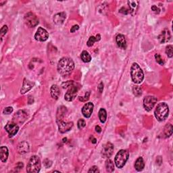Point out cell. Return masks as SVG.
<instances>
[{"instance_id":"18","label":"cell","mask_w":173,"mask_h":173,"mask_svg":"<svg viewBox=\"0 0 173 173\" xmlns=\"http://www.w3.org/2000/svg\"><path fill=\"white\" fill-rule=\"evenodd\" d=\"M66 18H67V15L65 12H60L53 16V22L55 24L61 25L64 23Z\"/></svg>"},{"instance_id":"10","label":"cell","mask_w":173,"mask_h":173,"mask_svg":"<svg viewBox=\"0 0 173 173\" xmlns=\"http://www.w3.org/2000/svg\"><path fill=\"white\" fill-rule=\"evenodd\" d=\"M57 124L58 126V129L61 133H65L72 129L73 126L72 122L69 123H65L63 120H57Z\"/></svg>"},{"instance_id":"42","label":"cell","mask_w":173,"mask_h":173,"mask_svg":"<svg viewBox=\"0 0 173 173\" xmlns=\"http://www.w3.org/2000/svg\"><path fill=\"white\" fill-rule=\"evenodd\" d=\"M98 89L99 91V92H100V93H102L103 89H104V84H103L102 82H101L100 84H99L98 87Z\"/></svg>"},{"instance_id":"35","label":"cell","mask_w":173,"mask_h":173,"mask_svg":"<svg viewBox=\"0 0 173 173\" xmlns=\"http://www.w3.org/2000/svg\"><path fill=\"white\" fill-rule=\"evenodd\" d=\"M77 124H78V129H82L86 126V123L85 120H83V119H80V120H78Z\"/></svg>"},{"instance_id":"32","label":"cell","mask_w":173,"mask_h":173,"mask_svg":"<svg viewBox=\"0 0 173 173\" xmlns=\"http://www.w3.org/2000/svg\"><path fill=\"white\" fill-rule=\"evenodd\" d=\"M155 58H156V60L157 63H158L160 65L163 66L164 64V62L163 59H162V58L161 57V55H160V54H158V53H156V54L155 55Z\"/></svg>"},{"instance_id":"44","label":"cell","mask_w":173,"mask_h":173,"mask_svg":"<svg viewBox=\"0 0 173 173\" xmlns=\"http://www.w3.org/2000/svg\"><path fill=\"white\" fill-rule=\"evenodd\" d=\"M95 131L97 133H100L101 132V128L100 126H95Z\"/></svg>"},{"instance_id":"26","label":"cell","mask_w":173,"mask_h":173,"mask_svg":"<svg viewBox=\"0 0 173 173\" xmlns=\"http://www.w3.org/2000/svg\"><path fill=\"white\" fill-rule=\"evenodd\" d=\"M99 118L101 121V123H104L107 119V112L104 108H101L98 113Z\"/></svg>"},{"instance_id":"20","label":"cell","mask_w":173,"mask_h":173,"mask_svg":"<svg viewBox=\"0 0 173 173\" xmlns=\"http://www.w3.org/2000/svg\"><path fill=\"white\" fill-rule=\"evenodd\" d=\"M33 85H34V83H33L32 82H30V81L27 80L26 78H24L23 85H22L21 90H20V93H21L22 94L26 93L27 91H29V90L31 89Z\"/></svg>"},{"instance_id":"34","label":"cell","mask_w":173,"mask_h":173,"mask_svg":"<svg viewBox=\"0 0 173 173\" xmlns=\"http://www.w3.org/2000/svg\"><path fill=\"white\" fill-rule=\"evenodd\" d=\"M7 30H8V28H7L6 25H4V26L1 28V30H0V35H1V39H2V37H3L4 35L7 33Z\"/></svg>"},{"instance_id":"25","label":"cell","mask_w":173,"mask_h":173,"mask_svg":"<svg viewBox=\"0 0 173 173\" xmlns=\"http://www.w3.org/2000/svg\"><path fill=\"white\" fill-rule=\"evenodd\" d=\"M101 39V36L100 34L97 35L96 37H94V36H91L89 37V39L87 43H86V44L89 47H91L93 46L94 43L96 41H99Z\"/></svg>"},{"instance_id":"16","label":"cell","mask_w":173,"mask_h":173,"mask_svg":"<svg viewBox=\"0 0 173 173\" xmlns=\"http://www.w3.org/2000/svg\"><path fill=\"white\" fill-rule=\"evenodd\" d=\"M139 3L138 1H128L127 4L129 7V13L131 14L132 16H135L136 14L137 10H138L139 7Z\"/></svg>"},{"instance_id":"19","label":"cell","mask_w":173,"mask_h":173,"mask_svg":"<svg viewBox=\"0 0 173 173\" xmlns=\"http://www.w3.org/2000/svg\"><path fill=\"white\" fill-rule=\"evenodd\" d=\"M29 145L26 141H22L18 144L17 147L18 152L20 154H24L29 152Z\"/></svg>"},{"instance_id":"9","label":"cell","mask_w":173,"mask_h":173,"mask_svg":"<svg viewBox=\"0 0 173 173\" xmlns=\"http://www.w3.org/2000/svg\"><path fill=\"white\" fill-rule=\"evenodd\" d=\"M5 129L8 133L9 137H12L18 133L19 130V126L14 121H10L8 122L6 124V125L5 126Z\"/></svg>"},{"instance_id":"13","label":"cell","mask_w":173,"mask_h":173,"mask_svg":"<svg viewBox=\"0 0 173 173\" xmlns=\"http://www.w3.org/2000/svg\"><path fill=\"white\" fill-rule=\"evenodd\" d=\"M27 118V114L24 110H20L14 114L13 121L17 123H23Z\"/></svg>"},{"instance_id":"2","label":"cell","mask_w":173,"mask_h":173,"mask_svg":"<svg viewBox=\"0 0 173 173\" xmlns=\"http://www.w3.org/2000/svg\"><path fill=\"white\" fill-rule=\"evenodd\" d=\"M169 113V106L166 103L161 102L157 104L154 112L155 117L157 121L162 122L166 120Z\"/></svg>"},{"instance_id":"5","label":"cell","mask_w":173,"mask_h":173,"mask_svg":"<svg viewBox=\"0 0 173 173\" xmlns=\"http://www.w3.org/2000/svg\"><path fill=\"white\" fill-rule=\"evenodd\" d=\"M129 153L126 149H121L116 154L114 159L116 166L118 169H122L129 159Z\"/></svg>"},{"instance_id":"41","label":"cell","mask_w":173,"mask_h":173,"mask_svg":"<svg viewBox=\"0 0 173 173\" xmlns=\"http://www.w3.org/2000/svg\"><path fill=\"white\" fill-rule=\"evenodd\" d=\"M78 29H79V26H78V25H77V24L74 25V26L72 28H71L70 33H75L76 30H78Z\"/></svg>"},{"instance_id":"46","label":"cell","mask_w":173,"mask_h":173,"mask_svg":"<svg viewBox=\"0 0 173 173\" xmlns=\"http://www.w3.org/2000/svg\"><path fill=\"white\" fill-rule=\"evenodd\" d=\"M63 140H64V142H67V138H65V139H63Z\"/></svg>"},{"instance_id":"27","label":"cell","mask_w":173,"mask_h":173,"mask_svg":"<svg viewBox=\"0 0 173 173\" xmlns=\"http://www.w3.org/2000/svg\"><path fill=\"white\" fill-rule=\"evenodd\" d=\"M81 60H83V62L85 63L89 62L91 60V55L88 52H86V51H83V52L81 53Z\"/></svg>"},{"instance_id":"17","label":"cell","mask_w":173,"mask_h":173,"mask_svg":"<svg viewBox=\"0 0 173 173\" xmlns=\"http://www.w3.org/2000/svg\"><path fill=\"white\" fill-rule=\"evenodd\" d=\"M116 41L117 45L121 48V49L125 50L126 48V41L125 37L123 35L119 34L116 37Z\"/></svg>"},{"instance_id":"1","label":"cell","mask_w":173,"mask_h":173,"mask_svg":"<svg viewBox=\"0 0 173 173\" xmlns=\"http://www.w3.org/2000/svg\"><path fill=\"white\" fill-rule=\"evenodd\" d=\"M75 68V63L71 58L64 57L60 59L58 64V70L62 75L66 76L70 74Z\"/></svg>"},{"instance_id":"37","label":"cell","mask_w":173,"mask_h":173,"mask_svg":"<svg viewBox=\"0 0 173 173\" xmlns=\"http://www.w3.org/2000/svg\"><path fill=\"white\" fill-rule=\"evenodd\" d=\"M88 172H94V173H99L100 172V170H99L98 167L96 166H93L91 168V169L89 170Z\"/></svg>"},{"instance_id":"30","label":"cell","mask_w":173,"mask_h":173,"mask_svg":"<svg viewBox=\"0 0 173 173\" xmlns=\"http://www.w3.org/2000/svg\"><path fill=\"white\" fill-rule=\"evenodd\" d=\"M133 92L136 97H139L142 95V89L139 86L133 85Z\"/></svg>"},{"instance_id":"38","label":"cell","mask_w":173,"mask_h":173,"mask_svg":"<svg viewBox=\"0 0 173 173\" xmlns=\"http://www.w3.org/2000/svg\"><path fill=\"white\" fill-rule=\"evenodd\" d=\"M151 9H152V11H153L154 13L156 14H158L160 12V9L157 6H156V5H153V6H152Z\"/></svg>"},{"instance_id":"22","label":"cell","mask_w":173,"mask_h":173,"mask_svg":"<svg viewBox=\"0 0 173 173\" xmlns=\"http://www.w3.org/2000/svg\"><path fill=\"white\" fill-rule=\"evenodd\" d=\"M51 95L54 100H58V98L60 95V89L58 87V86L56 85H53L52 86L50 89Z\"/></svg>"},{"instance_id":"28","label":"cell","mask_w":173,"mask_h":173,"mask_svg":"<svg viewBox=\"0 0 173 173\" xmlns=\"http://www.w3.org/2000/svg\"><path fill=\"white\" fill-rule=\"evenodd\" d=\"M106 171L108 172H112L114 170V162L111 160L108 159L106 162Z\"/></svg>"},{"instance_id":"7","label":"cell","mask_w":173,"mask_h":173,"mask_svg":"<svg viewBox=\"0 0 173 173\" xmlns=\"http://www.w3.org/2000/svg\"><path fill=\"white\" fill-rule=\"evenodd\" d=\"M24 22L28 27L33 28L39 24V20L35 15L32 12H28L24 16Z\"/></svg>"},{"instance_id":"43","label":"cell","mask_w":173,"mask_h":173,"mask_svg":"<svg viewBox=\"0 0 173 173\" xmlns=\"http://www.w3.org/2000/svg\"><path fill=\"white\" fill-rule=\"evenodd\" d=\"M156 163L158 165H161L162 163V158L161 156H158L156 159Z\"/></svg>"},{"instance_id":"6","label":"cell","mask_w":173,"mask_h":173,"mask_svg":"<svg viewBox=\"0 0 173 173\" xmlns=\"http://www.w3.org/2000/svg\"><path fill=\"white\" fill-rule=\"evenodd\" d=\"M80 85L78 83H72V85L69 86V89L66 93L64 95V99L67 101H72L75 100L77 95L78 91L79 89Z\"/></svg>"},{"instance_id":"45","label":"cell","mask_w":173,"mask_h":173,"mask_svg":"<svg viewBox=\"0 0 173 173\" xmlns=\"http://www.w3.org/2000/svg\"><path fill=\"white\" fill-rule=\"evenodd\" d=\"M90 139L91 140V142H92V143H96L97 140H96V139L95 138V137H93V136H91Z\"/></svg>"},{"instance_id":"33","label":"cell","mask_w":173,"mask_h":173,"mask_svg":"<svg viewBox=\"0 0 173 173\" xmlns=\"http://www.w3.org/2000/svg\"><path fill=\"white\" fill-rule=\"evenodd\" d=\"M89 96H90V92H87L86 93H85V95L83 97H79V98H78V100H79V101L85 102V101H86L89 100Z\"/></svg>"},{"instance_id":"12","label":"cell","mask_w":173,"mask_h":173,"mask_svg":"<svg viewBox=\"0 0 173 173\" xmlns=\"http://www.w3.org/2000/svg\"><path fill=\"white\" fill-rule=\"evenodd\" d=\"M114 152V146L110 142H108L106 144H104L101 149V154L104 157H107L109 158L112 156Z\"/></svg>"},{"instance_id":"4","label":"cell","mask_w":173,"mask_h":173,"mask_svg":"<svg viewBox=\"0 0 173 173\" xmlns=\"http://www.w3.org/2000/svg\"><path fill=\"white\" fill-rule=\"evenodd\" d=\"M41 163L40 158L37 156H33L30 157L29 163L27 166V172L30 173H37L40 171Z\"/></svg>"},{"instance_id":"21","label":"cell","mask_w":173,"mask_h":173,"mask_svg":"<svg viewBox=\"0 0 173 173\" xmlns=\"http://www.w3.org/2000/svg\"><path fill=\"white\" fill-rule=\"evenodd\" d=\"M8 149L6 147L1 146L0 148V159L2 162H6L8 157Z\"/></svg>"},{"instance_id":"40","label":"cell","mask_w":173,"mask_h":173,"mask_svg":"<svg viewBox=\"0 0 173 173\" xmlns=\"http://www.w3.org/2000/svg\"><path fill=\"white\" fill-rule=\"evenodd\" d=\"M52 161H50L49 159L45 160L44 165L45 166V167L49 168V167H50L51 166H52Z\"/></svg>"},{"instance_id":"8","label":"cell","mask_w":173,"mask_h":173,"mask_svg":"<svg viewBox=\"0 0 173 173\" xmlns=\"http://www.w3.org/2000/svg\"><path fill=\"white\" fill-rule=\"evenodd\" d=\"M157 98L155 96L149 95L143 99V107L145 110L149 112L152 110L157 102Z\"/></svg>"},{"instance_id":"36","label":"cell","mask_w":173,"mask_h":173,"mask_svg":"<svg viewBox=\"0 0 173 173\" xmlns=\"http://www.w3.org/2000/svg\"><path fill=\"white\" fill-rule=\"evenodd\" d=\"M13 112V108L12 107H7L3 110V113L4 114H10Z\"/></svg>"},{"instance_id":"3","label":"cell","mask_w":173,"mask_h":173,"mask_svg":"<svg viewBox=\"0 0 173 173\" xmlns=\"http://www.w3.org/2000/svg\"><path fill=\"white\" fill-rule=\"evenodd\" d=\"M131 76L132 81L135 84L142 83L144 78V74L143 70L137 63H133L131 68Z\"/></svg>"},{"instance_id":"39","label":"cell","mask_w":173,"mask_h":173,"mask_svg":"<svg viewBox=\"0 0 173 173\" xmlns=\"http://www.w3.org/2000/svg\"><path fill=\"white\" fill-rule=\"evenodd\" d=\"M119 12H120V13H123V14L126 15L129 13V9L126 8V7H123L122 8L120 9V10H119Z\"/></svg>"},{"instance_id":"14","label":"cell","mask_w":173,"mask_h":173,"mask_svg":"<svg viewBox=\"0 0 173 173\" xmlns=\"http://www.w3.org/2000/svg\"><path fill=\"white\" fill-rule=\"evenodd\" d=\"M94 106L93 103L88 102L85 104L82 108V113L85 118H88L91 116L93 113Z\"/></svg>"},{"instance_id":"15","label":"cell","mask_w":173,"mask_h":173,"mask_svg":"<svg viewBox=\"0 0 173 173\" xmlns=\"http://www.w3.org/2000/svg\"><path fill=\"white\" fill-rule=\"evenodd\" d=\"M170 38H171V35H170L169 30L168 29H164L159 35L157 39H158L160 43H165L169 42Z\"/></svg>"},{"instance_id":"29","label":"cell","mask_w":173,"mask_h":173,"mask_svg":"<svg viewBox=\"0 0 173 173\" xmlns=\"http://www.w3.org/2000/svg\"><path fill=\"white\" fill-rule=\"evenodd\" d=\"M164 133L166 137H169L172 135V126L171 124H168L166 125V126L164 127Z\"/></svg>"},{"instance_id":"24","label":"cell","mask_w":173,"mask_h":173,"mask_svg":"<svg viewBox=\"0 0 173 173\" xmlns=\"http://www.w3.org/2000/svg\"><path fill=\"white\" fill-rule=\"evenodd\" d=\"M145 167V163H144V160L143 159V157H139L135 161V168L137 170V171H141L143 170Z\"/></svg>"},{"instance_id":"11","label":"cell","mask_w":173,"mask_h":173,"mask_svg":"<svg viewBox=\"0 0 173 173\" xmlns=\"http://www.w3.org/2000/svg\"><path fill=\"white\" fill-rule=\"evenodd\" d=\"M49 37V33L45 29L39 27L35 35V39L39 41H45Z\"/></svg>"},{"instance_id":"23","label":"cell","mask_w":173,"mask_h":173,"mask_svg":"<svg viewBox=\"0 0 173 173\" xmlns=\"http://www.w3.org/2000/svg\"><path fill=\"white\" fill-rule=\"evenodd\" d=\"M67 113V109L65 106H60L58 108L57 111V120H63L64 117L65 116L66 114Z\"/></svg>"},{"instance_id":"31","label":"cell","mask_w":173,"mask_h":173,"mask_svg":"<svg viewBox=\"0 0 173 173\" xmlns=\"http://www.w3.org/2000/svg\"><path fill=\"white\" fill-rule=\"evenodd\" d=\"M166 53L168 55V57L172 58L173 55V47L172 45H168L166 47Z\"/></svg>"}]
</instances>
